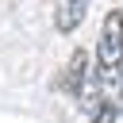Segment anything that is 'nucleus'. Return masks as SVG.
<instances>
[{"label":"nucleus","instance_id":"obj_1","mask_svg":"<svg viewBox=\"0 0 123 123\" xmlns=\"http://www.w3.org/2000/svg\"><path fill=\"white\" fill-rule=\"evenodd\" d=\"M92 77L100 85L104 104H115L123 92V12L111 8L100 23V38H96V65Z\"/></svg>","mask_w":123,"mask_h":123},{"label":"nucleus","instance_id":"obj_2","mask_svg":"<svg viewBox=\"0 0 123 123\" xmlns=\"http://www.w3.org/2000/svg\"><path fill=\"white\" fill-rule=\"evenodd\" d=\"M88 54L85 50H77L69 62H65V73H62V92L65 96H81V88H85V81H88Z\"/></svg>","mask_w":123,"mask_h":123},{"label":"nucleus","instance_id":"obj_3","mask_svg":"<svg viewBox=\"0 0 123 123\" xmlns=\"http://www.w3.org/2000/svg\"><path fill=\"white\" fill-rule=\"evenodd\" d=\"M85 12H88V0H58V12H54V27H58L62 35H73V31L81 27Z\"/></svg>","mask_w":123,"mask_h":123},{"label":"nucleus","instance_id":"obj_4","mask_svg":"<svg viewBox=\"0 0 123 123\" xmlns=\"http://www.w3.org/2000/svg\"><path fill=\"white\" fill-rule=\"evenodd\" d=\"M92 123H119V108H115V104L96 108V111H92Z\"/></svg>","mask_w":123,"mask_h":123}]
</instances>
